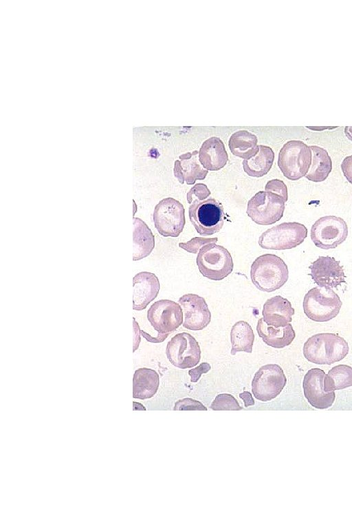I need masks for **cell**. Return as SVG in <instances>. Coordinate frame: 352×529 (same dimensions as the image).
<instances>
[{"label": "cell", "instance_id": "d6986e66", "mask_svg": "<svg viewBox=\"0 0 352 529\" xmlns=\"http://www.w3.org/2000/svg\"><path fill=\"white\" fill-rule=\"evenodd\" d=\"M294 309L286 298L276 295L266 300L262 315L265 322L274 327L284 326L292 320Z\"/></svg>", "mask_w": 352, "mask_h": 529}, {"label": "cell", "instance_id": "603a6c76", "mask_svg": "<svg viewBox=\"0 0 352 529\" xmlns=\"http://www.w3.org/2000/svg\"><path fill=\"white\" fill-rule=\"evenodd\" d=\"M160 384L158 373L153 369H137L133 379V398L145 400L152 397L157 391Z\"/></svg>", "mask_w": 352, "mask_h": 529}, {"label": "cell", "instance_id": "5bb4252c", "mask_svg": "<svg viewBox=\"0 0 352 529\" xmlns=\"http://www.w3.org/2000/svg\"><path fill=\"white\" fill-rule=\"evenodd\" d=\"M184 316L183 326L191 331H201L211 321L212 315L205 299L195 293H187L178 300Z\"/></svg>", "mask_w": 352, "mask_h": 529}, {"label": "cell", "instance_id": "3957f363", "mask_svg": "<svg viewBox=\"0 0 352 529\" xmlns=\"http://www.w3.org/2000/svg\"><path fill=\"white\" fill-rule=\"evenodd\" d=\"M312 161L309 146L301 141H287L280 149L278 166L287 179L297 180L307 174Z\"/></svg>", "mask_w": 352, "mask_h": 529}, {"label": "cell", "instance_id": "ba28073f", "mask_svg": "<svg viewBox=\"0 0 352 529\" xmlns=\"http://www.w3.org/2000/svg\"><path fill=\"white\" fill-rule=\"evenodd\" d=\"M153 219L155 227L162 236L178 237L186 223L184 207L177 200L165 198L155 205Z\"/></svg>", "mask_w": 352, "mask_h": 529}, {"label": "cell", "instance_id": "484cf974", "mask_svg": "<svg viewBox=\"0 0 352 529\" xmlns=\"http://www.w3.org/2000/svg\"><path fill=\"white\" fill-rule=\"evenodd\" d=\"M309 147L312 153V161L305 177L315 183L322 182L327 179L332 170L331 158L324 149L316 145Z\"/></svg>", "mask_w": 352, "mask_h": 529}, {"label": "cell", "instance_id": "2e32d148", "mask_svg": "<svg viewBox=\"0 0 352 529\" xmlns=\"http://www.w3.org/2000/svg\"><path fill=\"white\" fill-rule=\"evenodd\" d=\"M309 268V275L318 287L333 289L345 282L344 269L333 257L319 256Z\"/></svg>", "mask_w": 352, "mask_h": 529}, {"label": "cell", "instance_id": "ab89813d", "mask_svg": "<svg viewBox=\"0 0 352 529\" xmlns=\"http://www.w3.org/2000/svg\"><path fill=\"white\" fill-rule=\"evenodd\" d=\"M351 217H352V215H351Z\"/></svg>", "mask_w": 352, "mask_h": 529}, {"label": "cell", "instance_id": "7c38bea8", "mask_svg": "<svg viewBox=\"0 0 352 529\" xmlns=\"http://www.w3.org/2000/svg\"><path fill=\"white\" fill-rule=\"evenodd\" d=\"M201 349L197 340L186 332L173 336L168 342L166 354L170 362L181 369H190L199 364Z\"/></svg>", "mask_w": 352, "mask_h": 529}, {"label": "cell", "instance_id": "e575fe53", "mask_svg": "<svg viewBox=\"0 0 352 529\" xmlns=\"http://www.w3.org/2000/svg\"><path fill=\"white\" fill-rule=\"evenodd\" d=\"M340 167L346 179L352 185V155L344 158Z\"/></svg>", "mask_w": 352, "mask_h": 529}, {"label": "cell", "instance_id": "52a82bcc", "mask_svg": "<svg viewBox=\"0 0 352 529\" xmlns=\"http://www.w3.org/2000/svg\"><path fill=\"white\" fill-rule=\"evenodd\" d=\"M307 236V227L297 222H283L264 231L258 245L266 249L283 250L295 248Z\"/></svg>", "mask_w": 352, "mask_h": 529}, {"label": "cell", "instance_id": "9a60e30c", "mask_svg": "<svg viewBox=\"0 0 352 529\" xmlns=\"http://www.w3.org/2000/svg\"><path fill=\"white\" fill-rule=\"evenodd\" d=\"M325 373L319 368L309 369L304 376L302 388L304 395L314 408H330L336 399L335 392H327L324 388Z\"/></svg>", "mask_w": 352, "mask_h": 529}, {"label": "cell", "instance_id": "ffe728a7", "mask_svg": "<svg viewBox=\"0 0 352 529\" xmlns=\"http://www.w3.org/2000/svg\"><path fill=\"white\" fill-rule=\"evenodd\" d=\"M199 159L202 166L209 171H218L228 160V155L223 142L217 136L206 140L199 151Z\"/></svg>", "mask_w": 352, "mask_h": 529}, {"label": "cell", "instance_id": "4fadbf2b", "mask_svg": "<svg viewBox=\"0 0 352 529\" xmlns=\"http://www.w3.org/2000/svg\"><path fill=\"white\" fill-rule=\"evenodd\" d=\"M147 319L158 334H170L183 324L184 313L179 303L163 299L150 307Z\"/></svg>", "mask_w": 352, "mask_h": 529}, {"label": "cell", "instance_id": "d6a6232c", "mask_svg": "<svg viewBox=\"0 0 352 529\" xmlns=\"http://www.w3.org/2000/svg\"><path fill=\"white\" fill-rule=\"evenodd\" d=\"M174 411H207V408L199 401L192 398L179 400L175 404Z\"/></svg>", "mask_w": 352, "mask_h": 529}, {"label": "cell", "instance_id": "277c9868", "mask_svg": "<svg viewBox=\"0 0 352 529\" xmlns=\"http://www.w3.org/2000/svg\"><path fill=\"white\" fill-rule=\"evenodd\" d=\"M338 295L324 287L311 289L305 295L302 307L308 318L315 322H327L338 315L342 307Z\"/></svg>", "mask_w": 352, "mask_h": 529}, {"label": "cell", "instance_id": "5b68a950", "mask_svg": "<svg viewBox=\"0 0 352 529\" xmlns=\"http://www.w3.org/2000/svg\"><path fill=\"white\" fill-rule=\"evenodd\" d=\"M196 263L204 277L220 281L230 275L234 268L230 253L224 247L215 243L204 245L197 253Z\"/></svg>", "mask_w": 352, "mask_h": 529}, {"label": "cell", "instance_id": "836d02e7", "mask_svg": "<svg viewBox=\"0 0 352 529\" xmlns=\"http://www.w3.org/2000/svg\"><path fill=\"white\" fill-rule=\"evenodd\" d=\"M211 369V366L208 362H201L198 366L190 369L188 374L192 382H197L202 374L208 373Z\"/></svg>", "mask_w": 352, "mask_h": 529}, {"label": "cell", "instance_id": "30bf717a", "mask_svg": "<svg viewBox=\"0 0 352 529\" xmlns=\"http://www.w3.org/2000/svg\"><path fill=\"white\" fill-rule=\"evenodd\" d=\"M348 226L344 219L336 216H325L312 225L310 236L314 245L322 249H335L345 241Z\"/></svg>", "mask_w": 352, "mask_h": 529}, {"label": "cell", "instance_id": "d4e9b609", "mask_svg": "<svg viewBox=\"0 0 352 529\" xmlns=\"http://www.w3.org/2000/svg\"><path fill=\"white\" fill-rule=\"evenodd\" d=\"M257 136L247 130L234 132L228 141L230 152L244 160L252 157L258 152Z\"/></svg>", "mask_w": 352, "mask_h": 529}, {"label": "cell", "instance_id": "8d00e7d4", "mask_svg": "<svg viewBox=\"0 0 352 529\" xmlns=\"http://www.w3.org/2000/svg\"><path fill=\"white\" fill-rule=\"evenodd\" d=\"M239 397L243 400L245 408L254 404V400L249 391H243L240 393Z\"/></svg>", "mask_w": 352, "mask_h": 529}, {"label": "cell", "instance_id": "8fae6325", "mask_svg": "<svg viewBox=\"0 0 352 529\" xmlns=\"http://www.w3.org/2000/svg\"><path fill=\"white\" fill-rule=\"evenodd\" d=\"M286 383L287 378L279 365L265 364L255 373L252 381V392L258 400L268 402L280 393Z\"/></svg>", "mask_w": 352, "mask_h": 529}, {"label": "cell", "instance_id": "7402d4cb", "mask_svg": "<svg viewBox=\"0 0 352 529\" xmlns=\"http://www.w3.org/2000/svg\"><path fill=\"white\" fill-rule=\"evenodd\" d=\"M133 260H141L152 252L155 247V237L148 225L140 218L133 217Z\"/></svg>", "mask_w": 352, "mask_h": 529}, {"label": "cell", "instance_id": "6da1fadb", "mask_svg": "<svg viewBox=\"0 0 352 529\" xmlns=\"http://www.w3.org/2000/svg\"><path fill=\"white\" fill-rule=\"evenodd\" d=\"M349 351L348 343L342 337L330 333L311 336L302 348L305 357L316 364L330 365L339 362L346 356Z\"/></svg>", "mask_w": 352, "mask_h": 529}, {"label": "cell", "instance_id": "ac0fdd59", "mask_svg": "<svg viewBox=\"0 0 352 529\" xmlns=\"http://www.w3.org/2000/svg\"><path fill=\"white\" fill-rule=\"evenodd\" d=\"M208 173L199 162L197 150L183 154L175 161L173 174L181 184L193 185L197 180L205 179Z\"/></svg>", "mask_w": 352, "mask_h": 529}, {"label": "cell", "instance_id": "d590c367", "mask_svg": "<svg viewBox=\"0 0 352 529\" xmlns=\"http://www.w3.org/2000/svg\"><path fill=\"white\" fill-rule=\"evenodd\" d=\"M140 333L142 334V335L146 338L148 342H155V343H160L165 340V339L168 337L169 334H158L156 338H153L151 335H149L148 333L144 332V331L140 330Z\"/></svg>", "mask_w": 352, "mask_h": 529}, {"label": "cell", "instance_id": "8992f818", "mask_svg": "<svg viewBox=\"0 0 352 529\" xmlns=\"http://www.w3.org/2000/svg\"><path fill=\"white\" fill-rule=\"evenodd\" d=\"M189 218L201 236L219 232L223 225L224 212L221 203L213 198L195 200L188 209Z\"/></svg>", "mask_w": 352, "mask_h": 529}, {"label": "cell", "instance_id": "44dd1931", "mask_svg": "<svg viewBox=\"0 0 352 529\" xmlns=\"http://www.w3.org/2000/svg\"><path fill=\"white\" fill-rule=\"evenodd\" d=\"M256 331L263 342L273 348L282 349L289 346L296 337L292 325L289 323L284 326L274 327L267 325L263 318H260Z\"/></svg>", "mask_w": 352, "mask_h": 529}, {"label": "cell", "instance_id": "83f0119b", "mask_svg": "<svg viewBox=\"0 0 352 529\" xmlns=\"http://www.w3.org/2000/svg\"><path fill=\"white\" fill-rule=\"evenodd\" d=\"M350 386H352V367L349 365L335 366L325 375L324 388L327 392H333Z\"/></svg>", "mask_w": 352, "mask_h": 529}, {"label": "cell", "instance_id": "1f68e13d", "mask_svg": "<svg viewBox=\"0 0 352 529\" xmlns=\"http://www.w3.org/2000/svg\"><path fill=\"white\" fill-rule=\"evenodd\" d=\"M265 191L274 193L280 196L285 202L287 200V187L285 183L279 179H272L267 182Z\"/></svg>", "mask_w": 352, "mask_h": 529}, {"label": "cell", "instance_id": "4316f807", "mask_svg": "<svg viewBox=\"0 0 352 529\" xmlns=\"http://www.w3.org/2000/svg\"><path fill=\"white\" fill-rule=\"evenodd\" d=\"M231 354L243 351L251 353L254 341V333L251 326L245 321L236 322L230 331Z\"/></svg>", "mask_w": 352, "mask_h": 529}, {"label": "cell", "instance_id": "f35d334b", "mask_svg": "<svg viewBox=\"0 0 352 529\" xmlns=\"http://www.w3.org/2000/svg\"><path fill=\"white\" fill-rule=\"evenodd\" d=\"M307 127L308 129H312V130H316V131H322V130H323V129H334V128H336V127H336H336H335V126H333V127H329V126H327V127H311V126H307Z\"/></svg>", "mask_w": 352, "mask_h": 529}, {"label": "cell", "instance_id": "f1b7e54d", "mask_svg": "<svg viewBox=\"0 0 352 529\" xmlns=\"http://www.w3.org/2000/svg\"><path fill=\"white\" fill-rule=\"evenodd\" d=\"M210 408L214 411H239L243 409L234 396L228 393L217 395L212 402Z\"/></svg>", "mask_w": 352, "mask_h": 529}, {"label": "cell", "instance_id": "f546056e", "mask_svg": "<svg viewBox=\"0 0 352 529\" xmlns=\"http://www.w3.org/2000/svg\"><path fill=\"white\" fill-rule=\"evenodd\" d=\"M217 238L194 237L186 242H179V247L188 252L198 253L201 248L210 243H215Z\"/></svg>", "mask_w": 352, "mask_h": 529}, {"label": "cell", "instance_id": "7a4b0ae2", "mask_svg": "<svg viewBox=\"0 0 352 529\" xmlns=\"http://www.w3.org/2000/svg\"><path fill=\"white\" fill-rule=\"evenodd\" d=\"M286 263L276 255L266 253L256 258L251 264L250 278L254 286L265 292H272L287 281Z\"/></svg>", "mask_w": 352, "mask_h": 529}, {"label": "cell", "instance_id": "9c48e42d", "mask_svg": "<svg viewBox=\"0 0 352 529\" xmlns=\"http://www.w3.org/2000/svg\"><path fill=\"white\" fill-rule=\"evenodd\" d=\"M285 202L271 192L259 191L248 203L247 214L256 224L272 225L283 216Z\"/></svg>", "mask_w": 352, "mask_h": 529}, {"label": "cell", "instance_id": "4dcf8cb0", "mask_svg": "<svg viewBox=\"0 0 352 529\" xmlns=\"http://www.w3.org/2000/svg\"><path fill=\"white\" fill-rule=\"evenodd\" d=\"M211 192L204 183H197L187 193V201L188 204H192L195 200H204L210 195Z\"/></svg>", "mask_w": 352, "mask_h": 529}, {"label": "cell", "instance_id": "e0dca14e", "mask_svg": "<svg viewBox=\"0 0 352 529\" xmlns=\"http://www.w3.org/2000/svg\"><path fill=\"white\" fill-rule=\"evenodd\" d=\"M133 309L141 311L157 296L160 284L155 274L142 271L133 277Z\"/></svg>", "mask_w": 352, "mask_h": 529}, {"label": "cell", "instance_id": "cb8c5ba5", "mask_svg": "<svg viewBox=\"0 0 352 529\" xmlns=\"http://www.w3.org/2000/svg\"><path fill=\"white\" fill-rule=\"evenodd\" d=\"M258 152L252 157L243 160L244 172L252 177H262L272 168L274 152L268 146L259 145Z\"/></svg>", "mask_w": 352, "mask_h": 529}, {"label": "cell", "instance_id": "74e56055", "mask_svg": "<svg viewBox=\"0 0 352 529\" xmlns=\"http://www.w3.org/2000/svg\"><path fill=\"white\" fill-rule=\"evenodd\" d=\"M344 134L346 136L352 141V127L346 126L344 127Z\"/></svg>", "mask_w": 352, "mask_h": 529}]
</instances>
